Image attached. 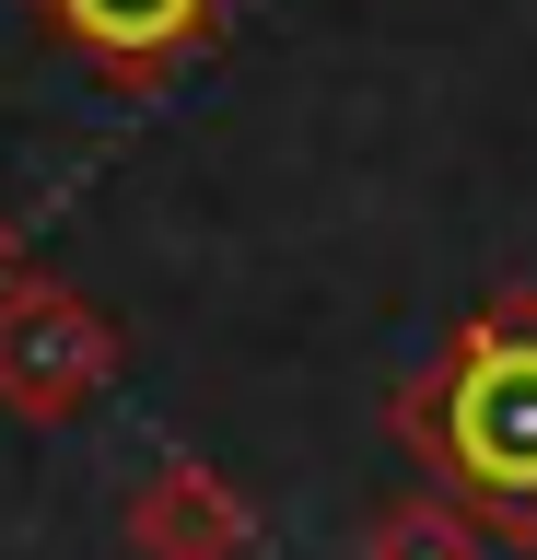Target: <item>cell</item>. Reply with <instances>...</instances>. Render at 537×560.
Masks as SVG:
<instances>
[{
    "label": "cell",
    "instance_id": "7a4b0ae2",
    "mask_svg": "<svg viewBox=\"0 0 537 560\" xmlns=\"http://www.w3.org/2000/svg\"><path fill=\"white\" fill-rule=\"evenodd\" d=\"M106 374H117V327L71 280H47V269L0 280V409L12 420H71Z\"/></svg>",
    "mask_w": 537,
    "mask_h": 560
},
{
    "label": "cell",
    "instance_id": "6da1fadb",
    "mask_svg": "<svg viewBox=\"0 0 537 560\" xmlns=\"http://www.w3.org/2000/svg\"><path fill=\"white\" fill-rule=\"evenodd\" d=\"M386 420L409 467H432V490H456L491 537L537 549V280H502L432 350V374L397 385Z\"/></svg>",
    "mask_w": 537,
    "mask_h": 560
},
{
    "label": "cell",
    "instance_id": "3957f363",
    "mask_svg": "<svg viewBox=\"0 0 537 560\" xmlns=\"http://www.w3.org/2000/svg\"><path fill=\"white\" fill-rule=\"evenodd\" d=\"M24 12H36L71 59H94L117 94H152L176 59H199V47L222 35L234 0H24Z\"/></svg>",
    "mask_w": 537,
    "mask_h": 560
},
{
    "label": "cell",
    "instance_id": "5b68a950",
    "mask_svg": "<svg viewBox=\"0 0 537 560\" xmlns=\"http://www.w3.org/2000/svg\"><path fill=\"white\" fill-rule=\"evenodd\" d=\"M362 560H491V525L467 514L456 490H397V502H374V525H362Z\"/></svg>",
    "mask_w": 537,
    "mask_h": 560
},
{
    "label": "cell",
    "instance_id": "277c9868",
    "mask_svg": "<svg viewBox=\"0 0 537 560\" xmlns=\"http://www.w3.org/2000/svg\"><path fill=\"white\" fill-rule=\"evenodd\" d=\"M129 549L141 560H246L257 514H246V490L222 479L211 455H164V467L129 490Z\"/></svg>",
    "mask_w": 537,
    "mask_h": 560
},
{
    "label": "cell",
    "instance_id": "8992f818",
    "mask_svg": "<svg viewBox=\"0 0 537 560\" xmlns=\"http://www.w3.org/2000/svg\"><path fill=\"white\" fill-rule=\"evenodd\" d=\"M0 280H12V222H0Z\"/></svg>",
    "mask_w": 537,
    "mask_h": 560
}]
</instances>
